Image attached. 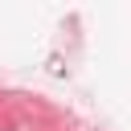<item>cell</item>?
Wrapping results in <instances>:
<instances>
[]
</instances>
